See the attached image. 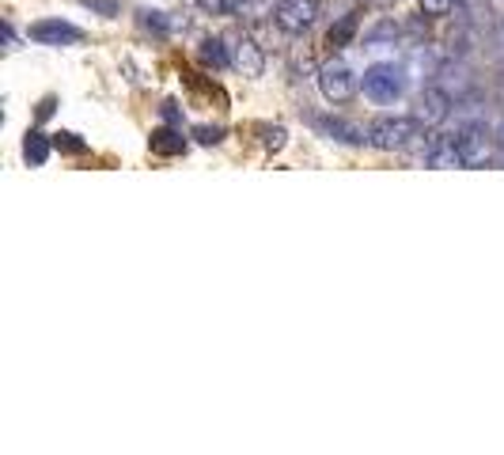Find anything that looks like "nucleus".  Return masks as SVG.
<instances>
[{"mask_svg": "<svg viewBox=\"0 0 504 455\" xmlns=\"http://www.w3.org/2000/svg\"><path fill=\"white\" fill-rule=\"evenodd\" d=\"M163 118L167 122H178V103H163Z\"/></svg>", "mask_w": 504, "mask_h": 455, "instance_id": "nucleus-21", "label": "nucleus"}, {"mask_svg": "<svg viewBox=\"0 0 504 455\" xmlns=\"http://www.w3.org/2000/svg\"><path fill=\"white\" fill-rule=\"evenodd\" d=\"M228 53H232V68L243 76H262L265 73V53L258 50V42L250 35H235L228 38Z\"/></svg>", "mask_w": 504, "mask_h": 455, "instance_id": "nucleus-5", "label": "nucleus"}, {"mask_svg": "<svg viewBox=\"0 0 504 455\" xmlns=\"http://www.w3.org/2000/svg\"><path fill=\"white\" fill-rule=\"evenodd\" d=\"M193 137H198L201 145H220V140H224V130H217V125H213V130H209V125H198V130H193Z\"/></svg>", "mask_w": 504, "mask_h": 455, "instance_id": "nucleus-20", "label": "nucleus"}, {"mask_svg": "<svg viewBox=\"0 0 504 455\" xmlns=\"http://www.w3.org/2000/svg\"><path fill=\"white\" fill-rule=\"evenodd\" d=\"M50 152H53V140L46 133H27L23 140V160L31 164V167H42L50 160Z\"/></svg>", "mask_w": 504, "mask_h": 455, "instance_id": "nucleus-12", "label": "nucleus"}, {"mask_svg": "<svg viewBox=\"0 0 504 455\" xmlns=\"http://www.w3.org/2000/svg\"><path fill=\"white\" fill-rule=\"evenodd\" d=\"M201 61L213 65V68H224V65H232V53H228V46H224L220 38H205L201 42Z\"/></svg>", "mask_w": 504, "mask_h": 455, "instance_id": "nucleus-14", "label": "nucleus"}, {"mask_svg": "<svg viewBox=\"0 0 504 455\" xmlns=\"http://www.w3.org/2000/svg\"><path fill=\"white\" fill-rule=\"evenodd\" d=\"M319 88H323V95L330 99V103H349L360 84H357L353 68H349L345 61H330V65L319 68Z\"/></svg>", "mask_w": 504, "mask_h": 455, "instance_id": "nucleus-4", "label": "nucleus"}, {"mask_svg": "<svg viewBox=\"0 0 504 455\" xmlns=\"http://www.w3.org/2000/svg\"><path fill=\"white\" fill-rule=\"evenodd\" d=\"M53 148H58V152H73V156L88 152V145H83L76 133H53Z\"/></svg>", "mask_w": 504, "mask_h": 455, "instance_id": "nucleus-18", "label": "nucleus"}, {"mask_svg": "<svg viewBox=\"0 0 504 455\" xmlns=\"http://www.w3.org/2000/svg\"><path fill=\"white\" fill-rule=\"evenodd\" d=\"M31 42H38V46H76V42H83V31L65 20H38L31 23Z\"/></svg>", "mask_w": 504, "mask_h": 455, "instance_id": "nucleus-6", "label": "nucleus"}, {"mask_svg": "<svg viewBox=\"0 0 504 455\" xmlns=\"http://www.w3.org/2000/svg\"><path fill=\"white\" fill-rule=\"evenodd\" d=\"M311 125H315V133L338 140V145H368V130H360V125L345 122V118H323V114H315Z\"/></svg>", "mask_w": 504, "mask_h": 455, "instance_id": "nucleus-8", "label": "nucleus"}, {"mask_svg": "<svg viewBox=\"0 0 504 455\" xmlns=\"http://www.w3.org/2000/svg\"><path fill=\"white\" fill-rule=\"evenodd\" d=\"M357 35V16H342L338 23L330 27V35H327V46L330 50H342V46H349V38Z\"/></svg>", "mask_w": 504, "mask_h": 455, "instance_id": "nucleus-13", "label": "nucleus"}, {"mask_svg": "<svg viewBox=\"0 0 504 455\" xmlns=\"http://www.w3.org/2000/svg\"><path fill=\"white\" fill-rule=\"evenodd\" d=\"M277 8H281L277 0H240V12H235V16L240 20H265V16H273Z\"/></svg>", "mask_w": 504, "mask_h": 455, "instance_id": "nucleus-15", "label": "nucleus"}, {"mask_svg": "<svg viewBox=\"0 0 504 455\" xmlns=\"http://www.w3.org/2000/svg\"><path fill=\"white\" fill-rule=\"evenodd\" d=\"M360 88L372 103H395V99H402V92H406V73L395 65H372V68H364Z\"/></svg>", "mask_w": 504, "mask_h": 455, "instance_id": "nucleus-2", "label": "nucleus"}, {"mask_svg": "<svg viewBox=\"0 0 504 455\" xmlns=\"http://www.w3.org/2000/svg\"><path fill=\"white\" fill-rule=\"evenodd\" d=\"M421 160H425V167H463V160H459V140L447 137V133L429 137Z\"/></svg>", "mask_w": 504, "mask_h": 455, "instance_id": "nucleus-10", "label": "nucleus"}, {"mask_svg": "<svg viewBox=\"0 0 504 455\" xmlns=\"http://www.w3.org/2000/svg\"><path fill=\"white\" fill-rule=\"evenodd\" d=\"M319 16V0H285L277 8V27L288 35H303Z\"/></svg>", "mask_w": 504, "mask_h": 455, "instance_id": "nucleus-7", "label": "nucleus"}, {"mask_svg": "<svg viewBox=\"0 0 504 455\" xmlns=\"http://www.w3.org/2000/svg\"><path fill=\"white\" fill-rule=\"evenodd\" d=\"M258 133H262V145L270 148V152H281L285 148V125H258Z\"/></svg>", "mask_w": 504, "mask_h": 455, "instance_id": "nucleus-16", "label": "nucleus"}, {"mask_svg": "<svg viewBox=\"0 0 504 455\" xmlns=\"http://www.w3.org/2000/svg\"><path fill=\"white\" fill-rule=\"evenodd\" d=\"M455 0H421V12L425 16H447Z\"/></svg>", "mask_w": 504, "mask_h": 455, "instance_id": "nucleus-19", "label": "nucleus"}, {"mask_svg": "<svg viewBox=\"0 0 504 455\" xmlns=\"http://www.w3.org/2000/svg\"><path fill=\"white\" fill-rule=\"evenodd\" d=\"M452 114V99L440 88H425L421 99H417V122L425 125V130H437V125Z\"/></svg>", "mask_w": 504, "mask_h": 455, "instance_id": "nucleus-9", "label": "nucleus"}, {"mask_svg": "<svg viewBox=\"0 0 504 455\" xmlns=\"http://www.w3.org/2000/svg\"><path fill=\"white\" fill-rule=\"evenodd\" d=\"M198 8L209 16H235L240 12V0H198Z\"/></svg>", "mask_w": 504, "mask_h": 455, "instance_id": "nucleus-17", "label": "nucleus"}, {"mask_svg": "<svg viewBox=\"0 0 504 455\" xmlns=\"http://www.w3.org/2000/svg\"><path fill=\"white\" fill-rule=\"evenodd\" d=\"M425 125L417 122V118H375L372 125H368V145L372 148H383V152H395V148H406L410 140L421 133Z\"/></svg>", "mask_w": 504, "mask_h": 455, "instance_id": "nucleus-1", "label": "nucleus"}, {"mask_svg": "<svg viewBox=\"0 0 504 455\" xmlns=\"http://www.w3.org/2000/svg\"><path fill=\"white\" fill-rule=\"evenodd\" d=\"M148 148L156 152V156H182L186 152V137L182 133H175V130H152V137H148Z\"/></svg>", "mask_w": 504, "mask_h": 455, "instance_id": "nucleus-11", "label": "nucleus"}, {"mask_svg": "<svg viewBox=\"0 0 504 455\" xmlns=\"http://www.w3.org/2000/svg\"><path fill=\"white\" fill-rule=\"evenodd\" d=\"M455 140H459V160H463V167H485L497 156L493 133H489L485 125H467Z\"/></svg>", "mask_w": 504, "mask_h": 455, "instance_id": "nucleus-3", "label": "nucleus"}]
</instances>
